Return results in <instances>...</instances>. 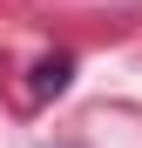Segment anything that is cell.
<instances>
[{
    "instance_id": "1",
    "label": "cell",
    "mask_w": 142,
    "mask_h": 148,
    "mask_svg": "<svg viewBox=\"0 0 142 148\" xmlns=\"http://www.w3.org/2000/svg\"><path fill=\"white\" fill-rule=\"evenodd\" d=\"M68 81H75V54H47L41 67H34V94L47 101V94H61Z\"/></svg>"
},
{
    "instance_id": "2",
    "label": "cell",
    "mask_w": 142,
    "mask_h": 148,
    "mask_svg": "<svg viewBox=\"0 0 142 148\" xmlns=\"http://www.w3.org/2000/svg\"><path fill=\"white\" fill-rule=\"evenodd\" d=\"M54 148H68V141H54Z\"/></svg>"
}]
</instances>
